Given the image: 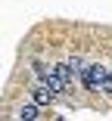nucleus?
I'll list each match as a JSON object with an SVG mask.
<instances>
[{
  "instance_id": "1",
  "label": "nucleus",
  "mask_w": 112,
  "mask_h": 121,
  "mask_svg": "<svg viewBox=\"0 0 112 121\" xmlns=\"http://www.w3.org/2000/svg\"><path fill=\"white\" fill-rule=\"evenodd\" d=\"M56 96H59V90H56V87H50V84H44V81L31 90V99H34V103H53Z\"/></svg>"
},
{
  "instance_id": "2",
  "label": "nucleus",
  "mask_w": 112,
  "mask_h": 121,
  "mask_svg": "<svg viewBox=\"0 0 112 121\" xmlns=\"http://www.w3.org/2000/svg\"><path fill=\"white\" fill-rule=\"evenodd\" d=\"M37 106H40V103H31V106H22V109H19V118H22V121H34V118H40Z\"/></svg>"
},
{
  "instance_id": "3",
  "label": "nucleus",
  "mask_w": 112,
  "mask_h": 121,
  "mask_svg": "<svg viewBox=\"0 0 112 121\" xmlns=\"http://www.w3.org/2000/svg\"><path fill=\"white\" fill-rule=\"evenodd\" d=\"M69 68L75 71V78H81V75H84V68H87V65H84L81 59H69Z\"/></svg>"
}]
</instances>
